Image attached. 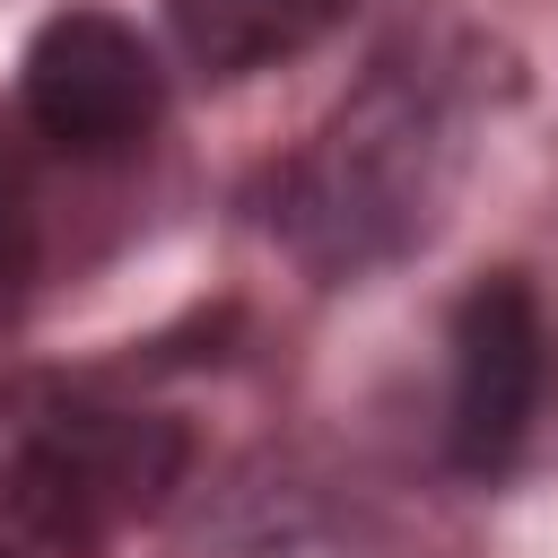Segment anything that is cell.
Segmentation results:
<instances>
[{
  "mask_svg": "<svg viewBox=\"0 0 558 558\" xmlns=\"http://www.w3.org/2000/svg\"><path fill=\"white\" fill-rule=\"evenodd\" d=\"M462 131H471V78L436 44L375 52V70L340 96L314 148L279 174V235L323 279L410 253L453 201Z\"/></svg>",
  "mask_w": 558,
  "mask_h": 558,
  "instance_id": "obj_1",
  "label": "cell"
},
{
  "mask_svg": "<svg viewBox=\"0 0 558 558\" xmlns=\"http://www.w3.org/2000/svg\"><path fill=\"white\" fill-rule=\"evenodd\" d=\"M183 427L148 410H52L9 471V558H87L113 523L157 514L183 488Z\"/></svg>",
  "mask_w": 558,
  "mask_h": 558,
  "instance_id": "obj_2",
  "label": "cell"
},
{
  "mask_svg": "<svg viewBox=\"0 0 558 558\" xmlns=\"http://www.w3.org/2000/svg\"><path fill=\"white\" fill-rule=\"evenodd\" d=\"M549 375H558V331L532 296V279L488 270L453 305V392H445V453L471 480H506L541 418H549Z\"/></svg>",
  "mask_w": 558,
  "mask_h": 558,
  "instance_id": "obj_3",
  "label": "cell"
},
{
  "mask_svg": "<svg viewBox=\"0 0 558 558\" xmlns=\"http://www.w3.org/2000/svg\"><path fill=\"white\" fill-rule=\"evenodd\" d=\"M17 96H26L35 140L96 166V157H122L157 131L166 70L140 44V26H122L113 9H61L35 26V44L17 61Z\"/></svg>",
  "mask_w": 558,
  "mask_h": 558,
  "instance_id": "obj_4",
  "label": "cell"
},
{
  "mask_svg": "<svg viewBox=\"0 0 558 558\" xmlns=\"http://www.w3.org/2000/svg\"><path fill=\"white\" fill-rule=\"evenodd\" d=\"M366 0H174V35H183V52L201 70L244 78V70H270V61L314 52Z\"/></svg>",
  "mask_w": 558,
  "mask_h": 558,
  "instance_id": "obj_5",
  "label": "cell"
},
{
  "mask_svg": "<svg viewBox=\"0 0 558 558\" xmlns=\"http://www.w3.org/2000/svg\"><path fill=\"white\" fill-rule=\"evenodd\" d=\"M26 244H35V192H26V166L0 131V279L26 270Z\"/></svg>",
  "mask_w": 558,
  "mask_h": 558,
  "instance_id": "obj_6",
  "label": "cell"
},
{
  "mask_svg": "<svg viewBox=\"0 0 558 558\" xmlns=\"http://www.w3.org/2000/svg\"><path fill=\"white\" fill-rule=\"evenodd\" d=\"M0 558H9V549H0Z\"/></svg>",
  "mask_w": 558,
  "mask_h": 558,
  "instance_id": "obj_7",
  "label": "cell"
}]
</instances>
